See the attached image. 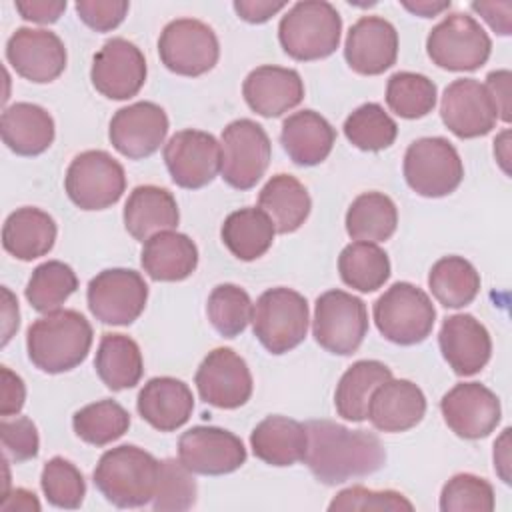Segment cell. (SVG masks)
Listing matches in <instances>:
<instances>
[{
    "label": "cell",
    "mask_w": 512,
    "mask_h": 512,
    "mask_svg": "<svg viewBox=\"0 0 512 512\" xmlns=\"http://www.w3.org/2000/svg\"><path fill=\"white\" fill-rule=\"evenodd\" d=\"M304 426L308 434L304 462L322 484L334 486L374 474L386 462V450L372 432L350 430L334 420H310Z\"/></svg>",
    "instance_id": "6da1fadb"
},
{
    "label": "cell",
    "mask_w": 512,
    "mask_h": 512,
    "mask_svg": "<svg viewBox=\"0 0 512 512\" xmlns=\"http://www.w3.org/2000/svg\"><path fill=\"white\" fill-rule=\"evenodd\" d=\"M92 346V326L78 310H54L26 330L30 362L46 374H62L82 364Z\"/></svg>",
    "instance_id": "7a4b0ae2"
},
{
    "label": "cell",
    "mask_w": 512,
    "mask_h": 512,
    "mask_svg": "<svg viewBox=\"0 0 512 512\" xmlns=\"http://www.w3.org/2000/svg\"><path fill=\"white\" fill-rule=\"evenodd\" d=\"M160 460L144 448L122 444L106 450L94 468V486L118 508H140L152 502Z\"/></svg>",
    "instance_id": "3957f363"
},
{
    "label": "cell",
    "mask_w": 512,
    "mask_h": 512,
    "mask_svg": "<svg viewBox=\"0 0 512 512\" xmlns=\"http://www.w3.org/2000/svg\"><path fill=\"white\" fill-rule=\"evenodd\" d=\"M342 34V16L326 0L296 2L278 24L284 52L300 62H312L336 52Z\"/></svg>",
    "instance_id": "277c9868"
},
{
    "label": "cell",
    "mask_w": 512,
    "mask_h": 512,
    "mask_svg": "<svg viewBox=\"0 0 512 512\" xmlns=\"http://www.w3.org/2000/svg\"><path fill=\"white\" fill-rule=\"evenodd\" d=\"M310 312L306 298L286 286L262 292L252 310V330L270 354L296 348L308 332Z\"/></svg>",
    "instance_id": "5b68a950"
},
{
    "label": "cell",
    "mask_w": 512,
    "mask_h": 512,
    "mask_svg": "<svg viewBox=\"0 0 512 512\" xmlns=\"http://www.w3.org/2000/svg\"><path fill=\"white\" fill-rule=\"evenodd\" d=\"M372 314L380 334L400 346L426 340L436 320V308L430 296L410 282H394L374 302Z\"/></svg>",
    "instance_id": "8992f818"
},
{
    "label": "cell",
    "mask_w": 512,
    "mask_h": 512,
    "mask_svg": "<svg viewBox=\"0 0 512 512\" xmlns=\"http://www.w3.org/2000/svg\"><path fill=\"white\" fill-rule=\"evenodd\" d=\"M402 170L406 184L424 198L448 196L464 178V164L458 150L442 136L414 140L406 148Z\"/></svg>",
    "instance_id": "52a82bcc"
},
{
    "label": "cell",
    "mask_w": 512,
    "mask_h": 512,
    "mask_svg": "<svg viewBox=\"0 0 512 512\" xmlns=\"http://www.w3.org/2000/svg\"><path fill=\"white\" fill-rule=\"evenodd\" d=\"M426 52L444 70L472 72L490 58L492 40L474 16L452 12L430 30Z\"/></svg>",
    "instance_id": "ba28073f"
},
{
    "label": "cell",
    "mask_w": 512,
    "mask_h": 512,
    "mask_svg": "<svg viewBox=\"0 0 512 512\" xmlns=\"http://www.w3.org/2000/svg\"><path fill=\"white\" fill-rule=\"evenodd\" d=\"M312 334L330 354H354L368 334L366 304L344 290H328L320 294L314 304Z\"/></svg>",
    "instance_id": "9c48e42d"
},
{
    "label": "cell",
    "mask_w": 512,
    "mask_h": 512,
    "mask_svg": "<svg viewBox=\"0 0 512 512\" xmlns=\"http://www.w3.org/2000/svg\"><path fill=\"white\" fill-rule=\"evenodd\" d=\"M64 188L80 210H104L124 194L126 174L122 164L106 150H86L70 162Z\"/></svg>",
    "instance_id": "30bf717a"
},
{
    "label": "cell",
    "mask_w": 512,
    "mask_h": 512,
    "mask_svg": "<svg viewBox=\"0 0 512 512\" xmlns=\"http://www.w3.org/2000/svg\"><path fill=\"white\" fill-rule=\"evenodd\" d=\"M220 148V174L228 186L236 190H250L266 174L272 144L258 122L250 118L230 122L222 130Z\"/></svg>",
    "instance_id": "8fae6325"
},
{
    "label": "cell",
    "mask_w": 512,
    "mask_h": 512,
    "mask_svg": "<svg viewBox=\"0 0 512 512\" xmlns=\"http://www.w3.org/2000/svg\"><path fill=\"white\" fill-rule=\"evenodd\" d=\"M162 64L180 76H202L210 72L220 56L216 32L202 20L176 18L164 26L158 38Z\"/></svg>",
    "instance_id": "7c38bea8"
},
{
    "label": "cell",
    "mask_w": 512,
    "mask_h": 512,
    "mask_svg": "<svg viewBox=\"0 0 512 512\" xmlns=\"http://www.w3.org/2000/svg\"><path fill=\"white\" fill-rule=\"evenodd\" d=\"M86 300L92 316L102 324L128 326L146 308L148 284L136 270L108 268L88 282Z\"/></svg>",
    "instance_id": "4fadbf2b"
},
{
    "label": "cell",
    "mask_w": 512,
    "mask_h": 512,
    "mask_svg": "<svg viewBox=\"0 0 512 512\" xmlns=\"http://www.w3.org/2000/svg\"><path fill=\"white\" fill-rule=\"evenodd\" d=\"M164 162L176 186L198 190L218 176L222 148L212 134L186 128L172 134L166 142Z\"/></svg>",
    "instance_id": "5bb4252c"
},
{
    "label": "cell",
    "mask_w": 512,
    "mask_h": 512,
    "mask_svg": "<svg viewBox=\"0 0 512 512\" xmlns=\"http://www.w3.org/2000/svg\"><path fill=\"white\" fill-rule=\"evenodd\" d=\"M194 384L200 398L216 408L234 410L252 396V374L246 360L232 348H214L200 362Z\"/></svg>",
    "instance_id": "9a60e30c"
},
{
    "label": "cell",
    "mask_w": 512,
    "mask_h": 512,
    "mask_svg": "<svg viewBox=\"0 0 512 512\" xmlns=\"http://www.w3.org/2000/svg\"><path fill=\"white\" fill-rule=\"evenodd\" d=\"M146 58L142 50L126 38H110L92 58V86L110 100H128L146 82Z\"/></svg>",
    "instance_id": "2e32d148"
},
{
    "label": "cell",
    "mask_w": 512,
    "mask_h": 512,
    "mask_svg": "<svg viewBox=\"0 0 512 512\" xmlns=\"http://www.w3.org/2000/svg\"><path fill=\"white\" fill-rule=\"evenodd\" d=\"M178 460L202 476H222L238 470L246 462L242 440L218 426H192L178 440Z\"/></svg>",
    "instance_id": "e0dca14e"
},
{
    "label": "cell",
    "mask_w": 512,
    "mask_h": 512,
    "mask_svg": "<svg viewBox=\"0 0 512 512\" xmlns=\"http://www.w3.org/2000/svg\"><path fill=\"white\" fill-rule=\"evenodd\" d=\"M448 428L464 440H480L496 430L502 408L500 398L480 382H460L440 400Z\"/></svg>",
    "instance_id": "ac0fdd59"
},
{
    "label": "cell",
    "mask_w": 512,
    "mask_h": 512,
    "mask_svg": "<svg viewBox=\"0 0 512 512\" xmlns=\"http://www.w3.org/2000/svg\"><path fill=\"white\" fill-rule=\"evenodd\" d=\"M440 118L458 138H478L496 126L498 110L484 84L474 78H458L444 88Z\"/></svg>",
    "instance_id": "d6986e66"
},
{
    "label": "cell",
    "mask_w": 512,
    "mask_h": 512,
    "mask_svg": "<svg viewBox=\"0 0 512 512\" xmlns=\"http://www.w3.org/2000/svg\"><path fill=\"white\" fill-rule=\"evenodd\" d=\"M168 134V116L154 102H134L116 110L110 120L108 138L112 146L130 160L152 156Z\"/></svg>",
    "instance_id": "ffe728a7"
},
{
    "label": "cell",
    "mask_w": 512,
    "mask_h": 512,
    "mask_svg": "<svg viewBox=\"0 0 512 512\" xmlns=\"http://www.w3.org/2000/svg\"><path fill=\"white\" fill-rule=\"evenodd\" d=\"M6 58L18 76L46 84L66 68V48L58 34L42 28H16L6 42Z\"/></svg>",
    "instance_id": "44dd1931"
},
{
    "label": "cell",
    "mask_w": 512,
    "mask_h": 512,
    "mask_svg": "<svg viewBox=\"0 0 512 512\" xmlns=\"http://www.w3.org/2000/svg\"><path fill=\"white\" fill-rule=\"evenodd\" d=\"M344 58L362 76H376L392 68L398 58V32L394 24L382 16L358 18L346 34Z\"/></svg>",
    "instance_id": "7402d4cb"
},
{
    "label": "cell",
    "mask_w": 512,
    "mask_h": 512,
    "mask_svg": "<svg viewBox=\"0 0 512 512\" xmlns=\"http://www.w3.org/2000/svg\"><path fill=\"white\" fill-rule=\"evenodd\" d=\"M438 344L444 360L458 376L478 374L490 360L492 340L472 314H452L442 322Z\"/></svg>",
    "instance_id": "603a6c76"
},
{
    "label": "cell",
    "mask_w": 512,
    "mask_h": 512,
    "mask_svg": "<svg viewBox=\"0 0 512 512\" xmlns=\"http://www.w3.org/2000/svg\"><path fill=\"white\" fill-rule=\"evenodd\" d=\"M426 414V396L410 380L388 378L370 396L366 418L380 432H406Z\"/></svg>",
    "instance_id": "cb8c5ba5"
},
{
    "label": "cell",
    "mask_w": 512,
    "mask_h": 512,
    "mask_svg": "<svg viewBox=\"0 0 512 512\" xmlns=\"http://www.w3.org/2000/svg\"><path fill=\"white\" fill-rule=\"evenodd\" d=\"M242 94L256 114L278 118L302 102L304 82L294 68L264 64L244 78Z\"/></svg>",
    "instance_id": "d4e9b609"
},
{
    "label": "cell",
    "mask_w": 512,
    "mask_h": 512,
    "mask_svg": "<svg viewBox=\"0 0 512 512\" xmlns=\"http://www.w3.org/2000/svg\"><path fill=\"white\" fill-rule=\"evenodd\" d=\"M138 414L160 432L184 426L194 410V396L186 382L172 376L150 378L136 398Z\"/></svg>",
    "instance_id": "484cf974"
},
{
    "label": "cell",
    "mask_w": 512,
    "mask_h": 512,
    "mask_svg": "<svg viewBox=\"0 0 512 512\" xmlns=\"http://www.w3.org/2000/svg\"><path fill=\"white\" fill-rule=\"evenodd\" d=\"M122 218L128 234L140 242H146L158 232L174 230L178 226L180 212L170 190L144 184L130 192Z\"/></svg>",
    "instance_id": "4316f807"
},
{
    "label": "cell",
    "mask_w": 512,
    "mask_h": 512,
    "mask_svg": "<svg viewBox=\"0 0 512 512\" xmlns=\"http://www.w3.org/2000/svg\"><path fill=\"white\" fill-rule=\"evenodd\" d=\"M336 142L332 124L314 110H300L282 122L280 144L298 166H316L328 158Z\"/></svg>",
    "instance_id": "83f0119b"
},
{
    "label": "cell",
    "mask_w": 512,
    "mask_h": 512,
    "mask_svg": "<svg viewBox=\"0 0 512 512\" xmlns=\"http://www.w3.org/2000/svg\"><path fill=\"white\" fill-rule=\"evenodd\" d=\"M140 264L152 280L180 282L196 270L198 248L186 234L164 230L144 242Z\"/></svg>",
    "instance_id": "f1b7e54d"
},
{
    "label": "cell",
    "mask_w": 512,
    "mask_h": 512,
    "mask_svg": "<svg viewBox=\"0 0 512 512\" xmlns=\"http://www.w3.org/2000/svg\"><path fill=\"white\" fill-rule=\"evenodd\" d=\"M4 144L18 156H38L54 142V120L50 112L32 102H16L4 108L0 118Z\"/></svg>",
    "instance_id": "f546056e"
},
{
    "label": "cell",
    "mask_w": 512,
    "mask_h": 512,
    "mask_svg": "<svg viewBox=\"0 0 512 512\" xmlns=\"http://www.w3.org/2000/svg\"><path fill=\"white\" fill-rule=\"evenodd\" d=\"M306 446V426L280 414L266 416L250 434L254 456L270 466H292L304 460Z\"/></svg>",
    "instance_id": "4dcf8cb0"
},
{
    "label": "cell",
    "mask_w": 512,
    "mask_h": 512,
    "mask_svg": "<svg viewBox=\"0 0 512 512\" xmlns=\"http://www.w3.org/2000/svg\"><path fill=\"white\" fill-rule=\"evenodd\" d=\"M56 232V222L48 212L24 206L6 218L2 226V246L10 256L30 262L52 250Z\"/></svg>",
    "instance_id": "1f68e13d"
},
{
    "label": "cell",
    "mask_w": 512,
    "mask_h": 512,
    "mask_svg": "<svg viewBox=\"0 0 512 512\" xmlns=\"http://www.w3.org/2000/svg\"><path fill=\"white\" fill-rule=\"evenodd\" d=\"M258 208L272 220L276 232H296L308 218L312 202L306 186L292 174H274L258 194Z\"/></svg>",
    "instance_id": "d6a6232c"
},
{
    "label": "cell",
    "mask_w": 512,
    "mask_h": 512,
    "mask_svg": "<svg viewBox=\"0 0 512 512\" xmlns=\"http://www.w3.org/2000/svg\"><path fill=\"white\" fill-rule=\"evenodd\" d=\"M94 368L106 388L114 392L134 388L144 374L140 346L124 334L106 332L100 338Z\"/></svg>",
    "instance_id": "836d02e7"
},
{
    "label": "cell",
    "mask_w": 512,
    "mask_h": 512,
    "mask_svg": "<svg viewBox=\"0 0 512 512\" xmlns=\"http://www.w3.org/2000/svg\"><path fill=\"white\" fill-rule=\"evenodd\" d=\"M388 378H392V370L380 360L354 362L336 384L334 406L338 416L348 422L366 420L372 392Z\"/></svg>",
    "instance_id": "e575fe53"
},
{
    "label": "cell",
    "mask_w": 512,
    "mask_h": 512,
    "mask_svg": "<svg viewBox=\"0 0 512 512\" xmlns=\"http://www.w3.org/2000/svg\"><path fill=\"white\" fill-rule=\"evenodd\" d=\"M276 228L260 208H240L226 216L220 236L232 256L252 262L264 256L274 242Z\"/></svg>",
    "instance_id": "d590c367"
},
{
    "label": "cell",
    "mask_w": 512,
    "mask_h": 512,
    "mask_svg": "<svg viewBox=\"0 0 512 512\" xmlns=\"http://www.w3.org/2000/svg\"><path fill=\"white\" fill-rule=\"evenodd\" d=\"M396 226V204L382 192L356 196L346 212V232L356 242H384L396 232Z\"/></svg>",
    "instance_id": "8d00e7d4"
},
{
    "label": "cell",
    "mask_w": 512,
    "mask_h": 512,
    "mask_svg": "<svg viewBox=\"0 0 512 512\" xmlns=\"http://www.w3.org/2000/svg\"><path fill=\"white\" fill-rule=\"evenodd\" d=\"M428 288L444 308L468 306L480 292V274L462 256H444L428 272Z\"/></svg>",
    "instance_id": "74e56055"
},
{
    "label": "cell",
    "mask_w": 512,
    "mask_h": 512,
    "mask_svg": "<svg viewBox=\"0 0 512 512\" xmlns=\"http://www.w3.org/2000/svg\"><path fill=\"white\" fill-rule=\"evenodd\" d=\"M338 272L346 286L374 292L390 278V258L374 242H352L338 256Z\"/></svg>",
    "instance_id": "f35d334b"
},
{
    "label": "cell",
    "mask_w": 512,
    "mask_h": 512,
    "mask_svg": "<svg viewBox=\"0 0 512 512\" xmlns=\"http://www.w3.org/2000/svg\"><path fill=\"white\" fill-rule=\"evenodd\" d=\"M72 428L86 444L106 446L128 432L130 414L116 400L104 398L74 412Z\"/></svg>",
    "instance_id": "ab89813d"
},
{
    "label": "cell",
    "mask_w": 512,
    "mask_h": 512,
    "mask_svg": "<svg viewBox=\"0 0 512 512\" xmlns=\"http://www.w3.org/2000/svg\"><path fill=\"white\" fill-rule=\"evenodd\" d=\"M76 288V272L60 260H48L32 270L24 294L36 312L48 314L60 310V306L76 292Z\"/></svg>",
    "instance_id": "60d3db41"
},
{
    "label": "cell",
    "mask_w": 512,
    "mask_h": 512,
    "mask_svg": "<svg viewBox=\"0 0 512 512\" xmlns=\"http://www.w3.org/2000/svg\"><path fill=\"white\" fill-rule=\"evenodd\" d=\"M436 84L418 72H394L386 84L388 108L406 120L424 118L436 106Z\"/></svg>",
    "instance_id": "b9f144b4"
},
{
    "label": "cell",
    "mask_w": 512,
    "mask_h": 512,
    "mask_svg": "<svg viewBox=\"0 0 512 512\" xmlns=\"http://www.w3.org/2000/svg\"><path fill=\"white\" fill-rule=\"evenodd\" d=\"M344 136L364 152H378L394 144L398 126L380 104L366 102L344 120Z\"/></svg>",
    "instance_id": "7bdbcfd3"
},
{
    "label": "cell",
    "mask_w": 512,
    "mask_h": 512,
    "mask_svg": "<svg viewBox=\"0 0 512 512\" xmlns=\"http://www.w3.org/2000/svg\"><path fill=\"white\" fill-rule=\"evenodd\" d=\"M252 310L254 304L248 292L236 284H218L206 302L208 320L224 338L242 334L248 322H252Z\"/></svg>",
    "instance_id": "ee69618b"
},
{
    "label": "cell",
    "mask_w": 512,
    "mask_h": 512,
    "mask_svg": "<svg viewBox=\"0 0 512 512\" xmlns=\"http://www.w3.org/2000/svg\"><path fill=\"white\" fill-rule=\"evenodd\" d=\"M40 486L46 500L64 510L80 508L86 496V482L82 472L62 456L50 458L40 474Z\"/></svg>",
    "instance_id": "f6af8a7d"
},
{
    "label": "cell",
    "mask_w": 512,
    "mask_h": 512,
    "mask_svg": "<svg viewBox=\"0 0 512 512\" xmlns=\"http://www.w3.org/2000/svg\"><path fill=\"white\" fill-rule=\"evenodd\" d=\"M196 480L192 472L174 458L160 460V474L156 492L152 498V508L160 512H180L188 510L196 502Z\"/></svg>",
    "instance_id": "bcb514c9"
},
{
    "label": "cell",
    "mask_w": 512,
    "mask_h": 512,
    "mask_svg": "<svg viewBox=\"0 0 512 512\" xmlns=\"http://www.w3.org/2000/svg\"><path fill=\"white\" fill-rule=\"evenodd\" d=\"M494 488L488 480L462 472L452 476L440 492L442 512H492L494 510Z\"/></svg>",
    "instance_id": "7dc6e473"
},
{
    "label": "cell",
    "mask_w": 512,
    "mask_h": 512,
    "mask_svg": "<svg viewBox=\"0 0 512 512\" xmlns=\"http://www.w3.org/2000/svg\"><path fill=\"white\" fill-rule=\"evenodd\" d=\"M330 512L336 510H414V504L396 490H370L364 486H350L338 492L328 504Z\"/></svg>",
    "instance_id": "c3c4849f"
},
{
    "label": "cell",
    "mask_w": 512,
    "mask_h": 512,
    "mask_svg": "<svg viewBox=\"0 0 512 512\" xmlns=\"http://www.w3.org/2000/svg\"><path fill=\"white\" fill-rule=\"evenodd\" d=\"M0 438H2L4 456L16 464L32 460L38 454V448H40L38 430H36V424L26 416H20L14 420L4 418L0 422Z\"/></svg>",
    "instance_id": "681fc988"
},
{
    "label": "cell",
    "mask_w": 512,
    "mask_h": 512,
    "mask_svg": "<svg viewBox=\"0 0 512 512\" xmlns=\"http://www.w3.org/2000/svg\"><path fill=\"white\" fill-rule=\"evenodd\" d=\"M130 4L126 0H78V18L96 32L114 30L128 14Z\"/></svg>",
    "instance_id": "f907efd6"
},
{
    "label": "cell",
    "mask_w": 512,
    "mask_h": 512,
    "mask_svg": "<svg viewBox=\"0 0 512 512\" xmlns=\"http://www.w3.org/2000/svg\"><path fill=\"white\" fill-rule=\"evenodd\" d=\"M0 376H2L0 414L8 418L22 410L26 400V386H24V380L16 372H12L8 366H0Z\"/></svg>",
    "instance_id": "816d5d0a"
},
{
    "label": "cell",
    "mask_w": 512,
    "mask_h": 512,
    "mask_svg": "<svg viewBox=\"0 0 512 512\" xmlns=\"http://www.w3.org/2000/svg\"><path fill=\"white\" fill-rule=\"evenodd\" d=\"M14 6L24 20H30L36 24H52L66 10V0H26V2L20 0V2H14Z\"/></svg>",
    "instance_id": "f5cc1de1"
},
{
    "label": "cell",
    "mask_w": 512,
    "mask_h": 512,
    "mask_svg": "<svg viewBox=\"0 0 512 512\" xmlns=\"http://www.w3.org/2000/svg\"><path fill=\"white\" fill-rule=\"evenodd\" d=\"M470 8L478 12L496 34H512V2H472Z\"/></svg>",
    "instance_id": "db71d44e"
},
{
    "label": "cell",
    "mask_w": 512,
    "mask_h": 512,
    "mask_svg": "<svg viewBox=\"0 0 512 512\" xmlns=\"http://www.w3.org/2000/svg\"><path fill=\"white\" fill-rule=\"evenodd\" d=\"M510 80H512L510 70H494L486 76V84H484L496 104L498 120L502 122H510Z\"/></svg>",
    "instance_id": "11a10c76"
},
{
    "label": "cell",
    "mask_w": 512,
    "mask_h": 512,
    "mask_svg": "<svg viewBox=\"0 0 512 512\" xmlns=\"http://www.w3.org/2000/svg\"><path fill=\"white\" fill-rule=\"evenodd\" d=\"M284 8H286V2H266V0H236L234 2L236 14L250 24H262Z\"/></svg>",
    "instance_id": "9f6ffc18"
},
{
    "label": "cell",
    "mask_w": 512,
    "mask_h": 512,
    "mask_svg": "<svg viewBox=\"0 0 512 512\" xmlns=\"http://www.w3.org/2000/svg\"><path fill=\"white\" fill-rule=\"evenodd\" d=\"M20 324V312H18V300L14 298V294L2 286V346L8 344V340L12 338V334L18 330Z\"/></svg>",
    "instance_id": "6f0895ef"
},
{
    "label": "cell",
    "mask_w": 512,
    "mask_h": 512,
    "mask_svg": "<svg viewBox=\"0 0 512 512\" xmlns=\"http://www.w3.org/2000/svg\"><path fill=\"white\" fill-rule=\"evenodd\" d=\"M2 510L4 512H38L40 502L34 492L26 488H16L2 498Z\"/></svg>",
    "instance_id": "680465c9"
},
{
    "label": "cell",
    "mask_w": 512,
    "mask_h": 512,
    "mask_svg": "<svg viewBox=\"0 0 512 512\" xmlns=\"http://www.w3.org/2000/svg\"><path fill=\"white\" fill-rule=\"evenodd\" d=\"M510 428H504L494 442V468L504 484H510Z\"/></svg>",
    "instance_id": "91938a15"
},
{
    "label": "cell",
    "mask_w": 512,
    "mask_h": 512,
    "mask_svg": "<svg viewBox=\"0 0 512 512\" xmlns=\"http://www.w3.org/2000/svg\"><path fill=\"white\" fill-rule=\"evenodd\" d=\"M402 6L422 18H432L438 16L440 12L450 8V2H430V0H416V2H402Z\"/></svg>",
    "instance_id": "94428289"
},
{
    "label": "cell",
    "mask_w": 512,
    "mask_h": 512,
    "mask_svg": "<svg viewBox=\"0 0 512 512\" xmlns=\"http://www.w3.org/2000/svg\"><path fill=\"white\" fill-rule=\"evenodd\" d=\"M494 156L500 164V168L510 174V168H508V162H510V130H504L496 136L494 140Z\"/></svg>",
    "instance_id": "6125c7cd"
}]
</instances>
